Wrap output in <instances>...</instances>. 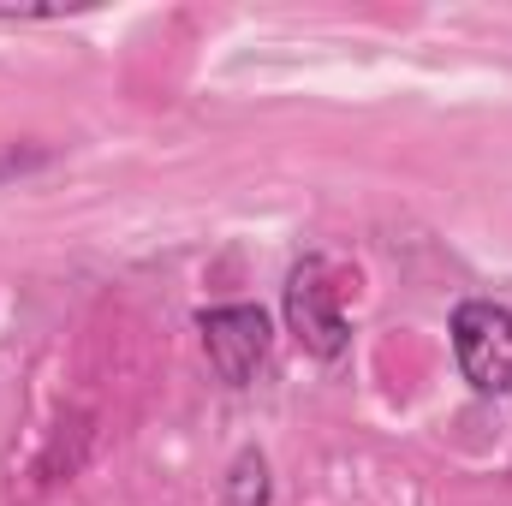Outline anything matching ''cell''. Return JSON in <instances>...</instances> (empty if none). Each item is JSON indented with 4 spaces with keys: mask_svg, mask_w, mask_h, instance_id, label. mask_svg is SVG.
<instances>
[{
    "mask_svg": "<svg viewBox=\"0 0 512 506\" xmlns=\"http://www.w3.org/2000/svg\"><path fill=\"white\" fill-rule=\"evenodd\" d=\"M197 334H203V358L209 370L227 381V387H245L268 358V316L256 304H215L197 316Z\"/></svg>",
    "mask_w": 512,
    "mask_h": 506,
    "instance_id": "3957f363",
    "label": "cell"
},
{
    "mask_svg": "<svg viewBox=\"0 0 512 506\" xmlns=\"http://www.w3.org/2000/svg\"><path fill=\"white\" fill-rule=\"evenodd\" d=\"M215 506H268V459L245 447L233 465H227V477H221V501Z\"/></svg>",
    "mask_w": 512,
    "mask_h": 506,
    "instance_id": "277c9868",
    "label": "cell"
},
{
    "mask_svg": "<svg viewBox=\"0 0 512 506\" xmlns=\"http://www.w3.org/2000/svg\"><path fill=\"white\" fill-rule=\"evenodd\" d=\"M453 358L477 393H512V310L471 298L453 310Z\"/></svg>",
    "mask_w": 512,
    "mask_h": 506,
    "instance_id": "7a4b0ae2",
    "label": "cell"
},
{
    "mask_svg": "<svg viewBox=\"0 0 512 506\" xmlns=\"http://www.w3.org/2000/svg\"><path fill=\"white\" fill-rule=\"evenodd\" d=\"M286 328L292 340L310 352V358H340L352 328H346V310H340V286L328 274L322 256H304L292 274H286Z\"/></svg>",
    "mask_w": 512,
    "mask_h": 506,
    "instance_id": "6da1fadb",
    "label": "cell"
}]
</instances>
